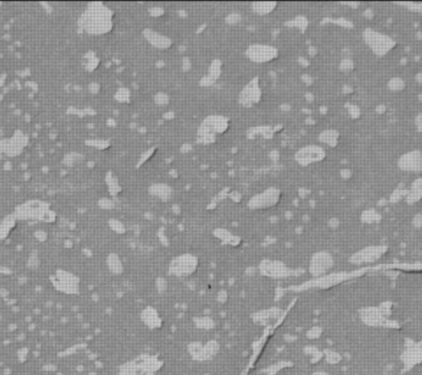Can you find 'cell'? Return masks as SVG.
Segmentation results:
<instances>
[{
  "instance_id": "obj_8",
  "label": "cell",
  "mask_w": 422,
  "mask_h": 375,
  "mask_svg": "<svg viewBox=\"0 0 422 375\" xmlns=\"http://www.w3.org/2000/svg\"><path fill=\"white\" fill-rule=\"evenodd\" d=\"M417 119H418V120H417V125H418V127H420V129L422 130V114H421L420 116H418Z\"/></svg>"
},
{
  "instance_id": "obj_6",
  "label": "cell",
  "mask_w": 422,
  "mask_h": 375,
  "mask_svg": "<svg viewBox=\"0 0 422 375\" xmlns=\"http://www.w3.org/2000/svg\"><path fill=\"white\" fill-rule=\"evenodd\" d=\"M405 164L406 171H421L422 169V156L418 153L406 154L405 158L402 157V166Z\"/></svg>"
},
{
  "instance_id": "obj_5",
  "label": "cell",
  "mask_w": 422,
  "mask_h": 375,
  "mask_svg": "<svg viewBox=\"0 0 422 375\" xmlns=\"http://www.w3.org/2000/svg\"><path fill=\"white\" fill-rule=\"evenodd\" d=\"M259 98H261V89H259V87L256 83H249L242 92L241 100H242L245 105L249 106L258 103Z\"/></svg>"
},
{
  "instance_id": "obj_4",
  "label": "cell",
  "mask_w": 422,
  "mask_h": 375,
  "mask_svg": "<svg viewBox=\"0 0 422 375\" xmlns=\"http://www.w3.org/2000/svg\"><path fill=\"white\" fill-rule=\"evenodd\" d=\"M322 157H323V151L321 150V148L314 147V146L310 147L309 146V147H305V148H302L301 151H299L296 158H298V161L300 162V163L307 164V163H312V162L320 161Z\"/></svg>"
},
{
  "instance_id": "obj_1",
  "label": "cell",
  "mask_w": 422,
  "mask_h": 375,
  "mask_svg": "<svg viewBox=\"0 0 422 375\" xmlns=\"http://www.w3.org/2000/svg\"><path fill=\"white\" fill-rule=\"evenodd\" d=\"M247 55L251 58L253 62L258 63H265L273 61L278 56V51L275 47L270 46V45L264 44H256L252 45L247 51Z\"/></svg>"
},
{
  "instance_id": "obj_7",
  "label": "cell",
  "mask_w": 422,
  "mask_h": 375,
  "mask_svg": "<svg viewBox=\"0 0 422 375\" xmlns=\"http://www.w3.org/2000/svg\"><path fill=\"white\" fill-rule=\"evenodd\" d=\"M147 37L151 41V44L156 45L157 47H167L169 45V41L167 37H164L163 35L158 33H155V31H150V33L147 34Z\"/></svg>"
},
{
  "instance_id": "obj_2",
  "label": "cell",
  "mask_w": 422,
  "mask_h": 375,
  "mask_svg": "<svg viewBox=\"0 0 422 375\" xmlns=\"http://www.w3.org/2000/svg\"><path fill=\"white\" fill-rule=\"evenodd\" d=\"M227 120L221 116H210L203 122V132L206 136H211V135L222 134L225 130L227 129Z\"/></svg>"
},
{
  "instance_id": "obj_3",
  "label": "cell",
  "mask_w": 422,
  "mask_h": 375,
  "mask_svg": "<svg viewBox=\"0 0 422 375\" xmlns=\"http://www.w3.org/2000/svg\"><path fill=\"white\" fill-rule=\"evenodd\" d=\"M279 198V191L275 190V189H268V190H264L263 193L254 196V199L251 201V204L252 206L258 207V209H264V207L272 206V205L277 204Z\"/></svg>"
}]
</instances>
